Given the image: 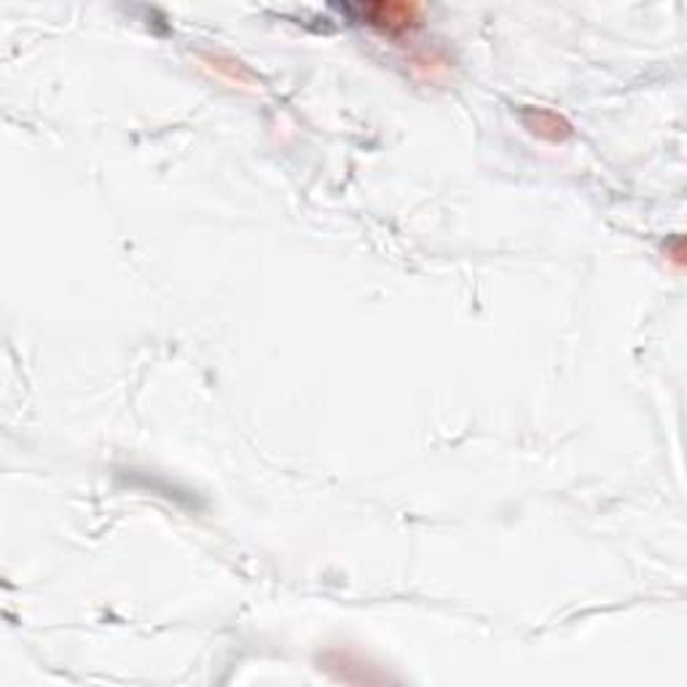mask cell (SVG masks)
<instances>
[{
  "label": "cell",
  "mask_w": 687,
  "mask_h": 687,
  "mask_svg": "<svg viewBox=\"0 0 687 687\" xmlns=\"http://www.w3.org/2000/svg\"><path fill=\"white\" fill-rule=\"evenodd\" d=\"M360 14L369 25L387 33H405L422 22V5L416 3H369L360 5Z\"/></svg>",
  "instance_id": "6da1fadb"
}]
</instances>
